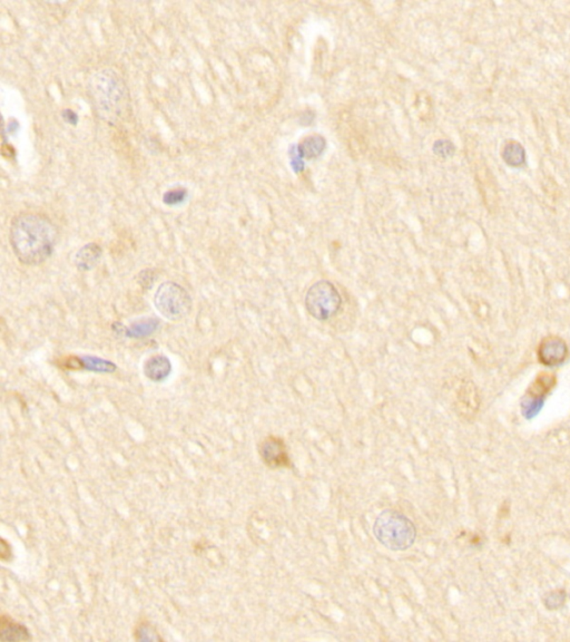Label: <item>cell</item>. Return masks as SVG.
Listing matches in <instances>:
<instances>
[{"instance_id": "6da1fadb", "label": "cell", "mask_w": 570, "mask_h": 642, "mask_svg": "<svg viewBox=\"0 0 570 642\" xmlns=\"http://www.w3.org/2000/svg\"><path fill=\"white\" fill-rule=\"evenodd\" d=\"M59 238L57 225L47 215L21 212L9 227V243L18 261L25 266H40L52 257Z\"/></svg>"}, {"instance_id": "7a4b0ae2", "label": "cell", "mask_w": 570, "mask_h": 642, "mask_svg": "<svg viewBox=\"0 0 570 642\" xmlns=\"http://www.w3.org/2000/svg\"><path fill=\"white\" fill-rule=\"evenodd\" d=\"M89 93L99 118L116 124L124 120L130 108L127 87L113 69H102L91 76Z\"/></svg>"}, {"instance_id": "3957f363", "label": "cell", "mask_w": 570, "mask_h": 642, "mask_svg": "<svg viewBox=\"0 0 570 642\" xmlns=\"http://www.w3.org/2000/svg\"><path fill=\"white\" fill-rule=\"evenodd\" d=\"M375 538L383 546L404 551L416 541L417 531L408 517L396 511H384L375 519L373 527Z\"/></svg>"}, {"instance_id": "277c9868", "label": "cell", "mask_w": 570, "mask_h": 642, "mask_svg": "<svg viewBox=\"0 0 570 642\" xmlns=\"http://www.w3.org/2000/svg\"><path fill=\"white\" fill-rule=\"evenodd\" d=\"M154 307L169 321H181L190 315L193 300L188 290L176 282H163L154 295Z\"/></svg>"}, {"instance_id": "5b68a950", "label": "cell", "mask_w": 570, "mask_h": 642, "mask_svg": "<svg viewBox=\"0 0 570 642\" xmlns=\"http://www.w3.org/2000/svg\"><path fill=\"white\" fill-rule=\"evenodd\" d=\"M342 299L336 288L330 281L317 282L305 295V308L313 318L329 320L341 309Z\"/></svg>"}, {"instance_id": "8992f818", "label": "cell", "mask_w": 570, "mask_h": 642, "mask_svg": "<svg viewBox=\"0 0 570 642\" xmlns=\"http://www.w3.org/2000/svg\"><path fill=\"white\" fill-rule=\"evenodd\" d=\"M258 453L264 464L272 470L289 468L291 466L287 447L283 439L278 437H268L261 441Z\"/></svg>"}, {"instance_id": "52a82bcc", "label": "cell", "mask_w": 570, "mask_h": 642, "mask_svg": "<svg viewBox=\"0 0 570 642\" xmlns=\"http://www.w3.org/2000/svg\"><path fill=\"white\" fill-rule=\"evenodd\" d=\"M60 368L68 371H89L94 373H110L116 371V365L96 356H68L57 361Z\"/></svg>"}, {"instance_id": "ba28073f", "label": "cell", "mask_w": 570, "mask_h": 642, "mask_svg": "<svg viewBox=\"0 0 570 642\" xmlns=\"http://www.w3.org/2000/svg\"><path fill=\"white\" fill-rule=\"evenodd\" d=\"M456 410L459 415L464 418L474 417L478 410L479 398L476 387L470 381H462L456 392Z\"/></svg>"}, {"instance_id": "9c48e42d", "label": "cell", "mask_w": 570, "mask_h": 642, "mask_svg": "<svg viewBox=\"0 0 570 642\" xmlns=\"http://www.w3.org/2000/svg\"><path fill=\"white\" fill-rule=\"evenodd\" d=\"M568 349L564 340L546 338L539 347V359L547 366H557L567 358Z\"/></svg>"}, {"instance_id": "30bf717a", "label": "cell", "mask_w": 570, "mask_h": 642, "mask_svg": "<svg viewBox=\"0 0 570 642\" xmlns=\"http://www.w3.org/2000/svg\"><path fill=\"white\" fill-rule=\"evenodd\" d=\"M143 371L149 381L159 383L165 381L172 373V363L166 356H151L144 363Z\"/></svg>"}, {"instance_id": "8fae6325", "label": "cell", "mask_w": 570, "mask_h": 642, "mask_svg": "<svg viewBox=\"0 0 570 642\" xmlns=\"http://www.w3.org/2000/svg\"><path fill=\"white\" fill-rule=\"evenodd\" d=\"M0 639L1 641H29L32 640V636L24 624L3 614L0 620Z\"/></svg>"}, {"instance_id": "7c38bea8", "label": "cell", "mask_w": 570, "mask_h": 642, "mask_svg": "<svg viewBox=\"0 0 570 642\" xmlns=\"http://www.w3.org/2000/svg\"><path fill=\"white\" fill-rule=\"evenodd\" d=\"M102 254V247L95 242L89 243L77 251L75 256L76 266L81 271H89L98 264Z\"/></svg>"}, {"instance_id": "4fadbf2b", "label": "cell", "mask_w": 570, "mask_h": 642, "mask_svg": "<svg viewBox=\"0 0 570 642\" xmlns=\"http://www.w3.org/2000/svg\"><path fill=\"white\" fill-rule=\"evenodd\" d=\"M159 328V321L155 318H143L134 321L128 328H126L125 334L127 337L134 339H142L149 337Z\"/></svg>"}, {"instance_id": "5bb4252c", "label": "cell", "mask_w": 570, "mask_h": 642, "mask_svg": "<svg viewBox=\"0 0 570 642\" xmlns=\"http://www.w3.org/2000/svg\"><path fill=\"white\" fill-rule=\"evenodd\" d=\"M503 157L506 163L513 167H521L526 161L525 150L518 142L508 143L503 150Z\"/></svg>"}, {"instance_id": "9a60e30c", "label": "cell", "mask_w": 570, "mask_h": 642, "mask_svg": "<svg viewBox=\"0 0 570 642\" xmlns=\"http://www.w3.org/2000/svg\"><path fill=\"white\" fill-rule=\"evenodd\" d=\"M544 376L539 377L531 387L530 393L534 396H542L545 393L549 392L554 386V379L552 373H542Z\"/></svg>"}, {"instance_id": "2e32d148", "label": "cell", "mask_w": 570, "mask_h": 642, "mask_svg": "<svg viewBox=\"0 0 570 642\" xmlns=\"http://www.w3.org/2000/svg\"><path fill=\"white\" fill-rule=\"evenodd\" d=\"M188 192L184 188H173L164 194V202L169 206L180 205L185 201Z\"/></svg>"}, {"instance_id": "e0dca14e", "label": "cell", "mask_w": 570, "mask_h": 642, "mask_svg": "<svg viewBox=\"0 0 570 642\" xmlns=\"http://www.w3.org/2000/svg\"><path fill=\"white\" fill-rule=\"evenodd\" d=\"M0 558H1V561L3 562L11 561V558H13V551H11V544H9L5 539H1V551H0Z\"/></svg>"}]
</instances>
